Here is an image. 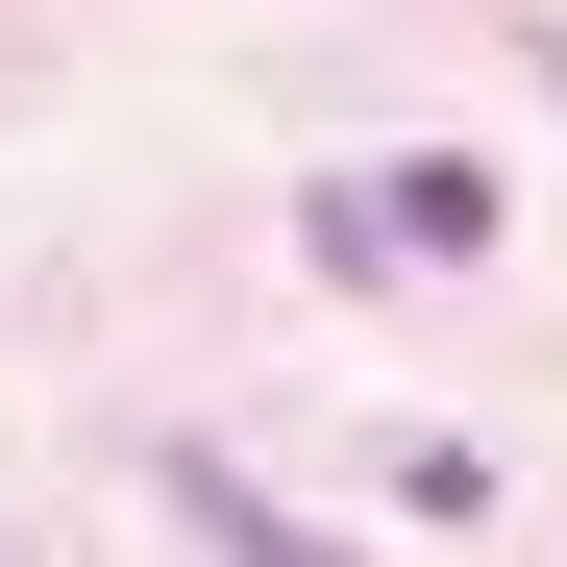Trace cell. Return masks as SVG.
<instances>
[{"label": "cell", "mask_w": 567, "mask_h": 567, "mask_svg": "<svg viewBox=\"0 0 567 567\" xmlns=\"http://www.w3.org/2000/svg\"><path fill=\"white\" fill-rule=\"evenodd\" d=\"M543 74H567V50H543Z\"/></svg>", "instance_id": "obj_1"}]
</instances>
